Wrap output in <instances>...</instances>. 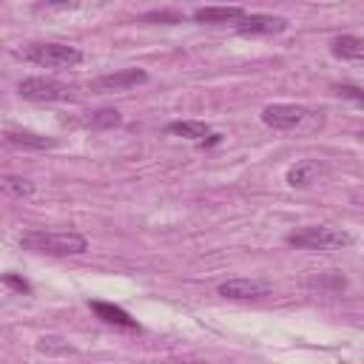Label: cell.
Wrapping results in <instances>:
<instances>
[{
    "label": "cell",
    "mask_w": 364,
    "mask_h": 364,
    "mask_svg": "<svg viewBox=\"0 0 364 364\" xmlns=\"http://www.w3.org/2000/svg\"><path fill=\"white\" fill-rule=\"evenodd\" d=\"M20 247L48 256H74L85 250V239L74 230H28L20 236Z\"/></svg>",
    "instance_id": "1"
},
{
    "label": "cell",
    "mask_w": 364,
    "mask_h": 364,
    "mask_svg": "<svg viewBox=\"0 0 364 364\" xmlns=\"http://www.w3.org/2000/svg\"><path fill=\"white\" fill-rule=\"evenodd\" d=\"M26 60L40 68H71L82 63V51L65 43H34L26 48Z\"/></svg>",
    "instance_id": "2"
},
{
    "label": "cell",
    "mask_w": 364,
    "mask_h": 364,
    "mask_svg": "<svg viewBox=\"0 0 364 364\" xmlns=\"http://www.w3.org/2000/svg\"><path fill=\"white\" fill-rule=\"evenodd\" d=\"M350 242L353 236L338 228H301L287 236V245L304 250H336V247H347Z\"/></svg>",
    "instance_id": "3"
},
{
    "label": "cell",
    "mask_w": 364,
    "mask_h": 364,
    "mask_svg": "<svg viewBox=\"0 0 364 364\" xmlns=\"http://www.w3.org/2000/svg\"><path fill=\"white\" fill-rule=\"evenodd\" d=\"M20 97L34 100V102H63L71 100V88L60 80H48V77H28L17 85Z\"/></svg>",
    "instance_id": "4"
},
{
    "label": "cell",
    "mask_w": 364,
    "mask_h": 364,
    "mask_svg": "<svg viewBox=\"0 0 364 364\" xmlns=\"http://www.w3.org/2000/svg\"><path fill=\"white\" fill-rule=\"evenodd\" d=\"M304 117H307V108L290 105V102H273V105H264V111H262V122L267 128H276V131L296 128Z\"/></svg>",
    "instance_id": "5"
},
{
    "label": "cell",
    "mask_w": 364,
    "mask_h": 364,
    "mask_svg": "<svg viewBox=\"0 0 364 364\" xmlns=\"http://www.w3.org/2000/svg\"><path fill=\"white\" fill-rule=\"evenodd\" d=\"M273 284L264 279H228L219 284V296L225 299H259V296H267Z\"/></svg>",
    "instance_id": "6"
},
{
    "label": "cell",
    "mask_w": 364,
    "mask_h": 364,
    "mask_svg": "<svg viewBox=\"0 0 364 364\" xmlns=\"http://www.w3.org/2000/svg\"><path fill=\"white\" fill-rule=\"evenodd\" d=\"M284 28H287V20L276 14H245L242 20H236L239 34H279Z\"/></svg>",
    "instance_id": "7"
},
{
    "label": "cell",
    "mask_w": 364,
    "mask_h": 364,
    "mask_svg": "<svg viewBox=\"0 0 364 364\" xmlns=\"http://www.w3.org/2000/svg\"><path fill=\"white\" fill-rule=\"evenodd\" d=\"M145 80H148V74L142 68H122V71L97 77L94 80V88L97 91H119V88H134V85H139Z\"/></svg>",
    "instance_id": "8"
},
{
    "label": "cell",
    "mask_w": 364,
    "mask_h": 364,
    "mask_svg": "<svg viewBox=\"0 0 364 364\" xmlns=\"http://www.w3.org/2000/svg\"><path fill=\"white\" fill-rule=\"evenodd\" d=\"M245 9L242 6H202L193 11L196 23H230V20H242Z\"/></svg>",
    "instance_id": "9"
},
{
    "label": "cell",
    "mask_w": 364,
    "mask_h": 364,
    "mask_svg": "<svg viewBox=\"0 0 364 364\" xmlns=\"http://www.w3.org/2000/svg\"><path fill=\"white\" fill-rule=\"evenodd\" d=\"M3 142L14 145V148H34V151H43V148H54L57 145L54 139L40 136V134H31V131H6L3 134Z\"/></svg>",
    "instance_id": "10"
},
{
    "label": "cell",
    "mask_w": 364,
    "mask_h": 364,
    "mask_svg": "<svg viewBox=\"0 0 364 364\" xmlns=\"http://www.w3.org/2000/svg\"><path fill=\"white\" fill-rule=\"evenodd\" d=\"M330 51H333L338 60H353V63H355V60L364 57V40H361V37H353V34H341V37L333 40Z\"/></svg>",
    "instance_id": "11"
},
{
    "label": "cell",
    "mask_w": 364,
    "mask_h": 364,
    "mask_svg": "<svg viewBox=\"0 0 364 364\" xmlns=\"http://www.w3.org/2000/svg\"><path fill=\"white\" fill-rule=\"evenodd\" d=\"M91 310L102 318V321H108V324H119V327H136V321L122 310V307H117V304H108V301H91Z\"/></svg>",
    "instance_id": "12"
},
{
    "label": "cell",
    "mask_w": 364,
    "mask_h": 364,
    "mask_svg": "<svg viewBox=\"0 0 364 364\" xmlns=\"http://www.w3.org/2000/svg\"><path fill=\"white\" fill-rule=\"evenodd\" d=\"M318 165L313 162V159H304V162H299V165H293L290 171H287V185H293V188H304V185H310L316 176H318Z\"/></svg>",
    "instance_id": "13"
},
{
    "label": "cell",
    "mask_w": 364,
    "mask_h": 364,
    "mask_svg": "<svg viewBox=\"0 0 364 364\" xmlns=\"http://www.w3.org/2000/svg\"><path fill=\"white\" fill-rule=\"evenodd\" d=\"M168 131L185 136V139H202V136L210 134V128H208L205 122H196V119H179V122H171Z\"/></svg>",
    "instance_id": "14"
},
{
    "label": "cell",
    "mask_w": 364,
    "mask_h": 364,
    "mask_svg": "<svg viewBox=\"0 0 364 364\" xmlns=\"http://www.w3.org/2000/svg\"><path fill=\"white\" fill-rule=\"evenodd\" d=\"M0 191L9 193V196L23 199V196H31L34 193V185L28 179H23V176H0Z\"/></svg>",
    "instance_id": "15"
},
{
    "label": "cell",
    "mask_w": 364,
    "mask_h": 364,
    "mask_svg": "<svg viewBox=\"0 0 364 364\" xmlns=\"http://www.w3.org/2000/svg\"><path fill=\"white\" fill-rule=\"evenodd\" d=\"M119 122H122V117H119L117 108H102V111L91 114V119H88L91 128H114V125H119Z\"/></svg>",
    "instance_id": "16"
},
{
    "label": "cell",
    "mask_w": 364,
    "mask_h": 364,
    "mask_svg": "<svg viewBox=\"0 0 364 364\" xmlns=\"http://www.w3.org/2000/svg\"><path fill=\"white\" fill-rule=\"evenodd\" d=\"M145 23H182V14L179 11H148L145 17H142Z\"/></svg>",
    "instance_id": "17"
},
{
    "label": "cell",
    "mask_w": 364,
    "mask_h": 364,
    "mask_svg": "<svg viewBox=\"0 0 364 364\" xmlns=\"http://www.w3.org/2000/svg\"><path fill=\"white\" fill-rule=\"evenodd\" d=\"M338 94H341V97H350V100H355V102L364 100V94H361L358 85H338Z\"/></svg>",
    "instance_id": "18"
},
{
    "label": "cell",
    "mask_w": 364,
    "mask_h": 364,
    "mask_svg": "<svg viewBox=\"0 0 364 364\" xmlns=\"http://www.w3.org/2000/svg\"><path fill=\"white\" fill-rule=\"evenodd\" d=\"M6 282H9L11 287H17V290H28V284H26V282H20V279H14V276H6Z\"/></svg>",
    "instance_id": "19"
}]
</instances>
